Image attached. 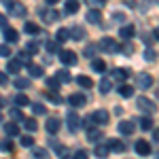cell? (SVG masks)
Listing matches in <instances>:
<instances>
[{"instance_id": "obj_1", "label": "cell", "mask_w": 159, "mask_h": 159, "mask_svg": "<svg viewBox=\"0 0 159 159\" xmlns=\"http://www.w3.org/2000/svg\"><path fill=\"white\" fill-rule=\"evenodd\" d=\"M136 106H138V110H142L147 117H148V115H155V112H157V104H155L151 98H147V96L136 98Z\"/></svg>"}, {"instance_id": "obj_2", "label": "cell", "mask_w": 159, "mask_h": 159, "mask_svg": "<svg viewBox=\"0 0 159 159\" xmlns=\"http://www.w3.org/2000/svg\"><path fill=\"white\" fill-rule=\"evenodd\" d=\"M98 49L106 51V53H117V51H119V43H117L115 38H110V36H104L102 40H100Z\"/></svg>"}, {"instance_id": "obj_3", "label": "cell", "mask_w": 159, "mask_h": 159, "mask_svg": "<svg viewBox=\"0 0 159 159\" xmlns=\"http://www.w3.org/2000/svg\"><path fill=\"white\" fill-rule=\"evenodd\" d=\"M66 123H68V132L70 134H76L79 132V125H81V119H79V115L74 110H70L68 117H66Z\"/></svg>"}, {"instance_id": "obj_4", "label": "cell", "mask_w": 159, "mask_h": 159, "mask_svg": "<svg viewBox=\"0 0 159 159\" xmlns=\"http://www.w3.org/2000/svg\"><path fill=\"white\" fill-rule=\"evenodd\" d=\"M7 9H9V13H11L13 17H25L28 15V9H25L24 2H11Z\"/></svg>"}, {"instance_id": "obj_5", "label": "cell", "mask_w": 159, "mask_h": 159, "mask_svg": "<svg viewBox=\"0 0 159 159\" xmlns=\"http://www.w3.org/2000/svg\"><path fill=\"white\" fill-rule=\"evenodd\" d=\"M91 123H98V125H106L110 121V115L106 110H96V112H91Z\"/></svg>"}, {"instance_id": "obj_6", "label": "cell", "mask_w": 159, "mask_h": 159, "mask_svg": "<svg viewBox=\"0 0 159 159\" xmlns=\"http://www.w3.org/2000/svg\"><path fill=\"white\" fill-rule=\"evenodd\" d=\"M60 60L66 66H76V53L70 49H64V51H60Z\"/></svg>"}, {"instance_id": "obj_7", "label": "cell", "mask_w": 159, "mask_h": 159, "mask_svg": "<svg viewBox=\"0 0 159 159\" xmlns=\"http://www.w3.org/2000/svg\"><path fill=\"white\" fill-rule=\"evenodd\" d=\"M136 85L140 87V89H148V87L153 85V76L148 72H140L136 76Z\"/></svg>"}, {"instance_id": "obj_8", "label": "cell", "mask_w": 159, "mask_h": 159, "mask_svg": "<svg viewBox=\"0 0 159 159\" xmlns=\"http://www.w3.org/2000/svg\"><path fill=\"white\" fill-rule=\"evenodd\" d=\"M117 132L123 136H132L136 132V125L134 121H119V125H117Z\"/></svg>"}, {"instance_id": "obj_9", "label": "cell", "mask_w": 159, "mask_h": 159, "mask_svg": "<svg viewBox=\"0 0 159 159\" xmlns=\"http://www.w3.org/2000/svg\"><path fill=\"white\" fill-rule=\"evenodd\" d=\"M38 15H40L47 24H53V21H57V19H60V15H57V11H55V9H40V11H38Z\"/></svg>"}, {"instance_id": "obj_10", "label": "cell", "mask_w": 159, "mask_h": 159, "mask_svg": "<svg viewBox=\"0 0 159 159\" xmlns=\"http://www.w3.org/2000/svg\"><path fill=\"white\" fill-rule=\"evenodd\" d=\"M106 148L112 151V153H123L125 151V144H123V140H119V138H110L108 142H106Z\"/></svg>"}, {"instance_id": "obj_11", "label": "cell", "mask_w": 159, "mask_h": 159, "mask_svg": "<svg viewBox=\"0 0 159 159\" xmlns=\"http://www.w3.org/2000/svg\"><path fill=\"white\" fill-rule=\"evenodd\" d=\"M68 104L74 106V108H79V106H85L87 104V98L83 96V93H72V96L68 98Z\"/></svg>"}, {"instance_id": "obj_12", "label": "cell", "mask_w": 159, "mask_h": 159, "mask_svg": "<svg viewBox=\"0 0 159 159\" xmlns=\"http://www.w3.org/2000/svg\"><path fill=\"white\" fill-rule=\"evenodd\" d=\"M134 148H136V153H138V155H142V157L151 155V144H148L147 140H138Z\"/></svg>"}, {"instance_id": "obj_13", "label": "cell", "mask_w": 159, "mask_h": 159, "mask_svg": "<svg viewBox=\"0 0 159 159\" xmlns=\"http://www.w3.org/2000/svg\"><path fill=\"white\" fill-rule=\"evenodd\" d=\"M85 19L89 21V24H100V21H102V11H98V9H89V11L85 13Z\"/></svg>"}, {"instance_id": "obj_14", "label": "cell", "mask_w": 159, "mask_h": 159, "mask_svg": "<svg viewBox=\"0 0 159 159\" xmlns=\"http://www.w3.org/2000/svg\"><path fill=\"white\" fill-rule=\"evenodd\" d=\"M45 127H47V132H49L51 136L57 134V129H60V119H57V117H49L47 123H45Z\"/></svg>"}, {"instance_id": "obj_15", "label": "cell", "mask_w": 159, "mask_h": 159, "mask_svg": "<svg viewBox=\"0 0 159 159\" xmlns=\"http://www.w3.org/2000/svg\"><path fill=\"white\" fill-rule=\"evenodd\" d=\"M2 32H4V38H7V43H17V40H19V32H17L15 28H9V25H7Z\"/></svg>"}, {"instance_id": "obj_16", "label": "cell", "mask_w": 159, "mask_h": 159, "mask_svg": "<svg viewBox=\"0 0 159 159\" xmlns=\"http://www.w3.org/2000/svg\"><path fill=\"white\" fill-rule=\"evenodd\" d=\"M70 38H74V40H83V38H85L83 25H74V28H70Z\"/></svg>"}, {"instance_id": "obj_17", "label": "cell", "mask_w": 159, "mask_h": 159, "mask_svg": "<svg viewBox=\"0 0 159 159\" xmlns=\"http://www.w3.org/2000/svg\"><path fill=\"white\" fill-rule=\"evenodd\" d=\"M76 83L83 87V89H91V87H93V81H91L89 76H85V74H79V76H76Z\"/></svg>"}, {"instance_id": "obj_18", "label": "cell", "mask_w": 159, "mask_h": 159, "mask_svg": "<svg viewBox=\"0 0 159 159\" xmlns=\"http://www.w3.org/2000/svg\"><path fill=\"white\" fill-rule=\"evenodd\" d=\"M64 11L68 13V15H74V13L79 11V0H66V4H64Z\"/></svg>"}, {"instance_id": "obj_19", "label": "cell", "mask_w": 159, "mask_h": 159, "mask_svg": "<svg viewBox=\"0 0 159 159\" xmlns=\"http://www.w3.org/2000/svg\"><path fill=\"white\" fill-rule=\"evenodd\" d=\"M100 138H102V132H100L98 127H89V129H87V140H89V142H96Z\"/></svg>"}, {"instance_id": "obj_20", "label": "cell", "mask_w": 159, "mask_h": 159, "mask_svg": "<svg viewBox=\"0 0 159 159\" xmlns=\"http://www.w3.org/2000/svg\"><path fill=\"white\" fill-rule=\"evenodd\" d=\"M21 66H24V64H21L19 60H11V61H9V66H7V70H9L11 74H17L19 70H21Z\"/></svg>"}, {"instance_id": "obj_21", "label": "cell", "mask_w": 159, "mask_h": 159, "mask_svg": "<svg viewBox=\"0 0 159 159\" xmlns=\"http://www.w3.org/2000/svg\"><path fill=\"white\" fill-rule=\"evenodd\" d=\"M129 76V72L125 70V68H117V70H112V79L115 81H125Z\"/></svg>"}, {"instance_id": "obj_22", "label": "cell", "mask_w": 159, "mask_h": 159, "mask_svg": "<svg viewBox=\"0 0 159 159\" xmlns=\"http://www.w3.org/2000/svg\"><path fill=\"white\" fill-rule=\"evenodd\" d=\"M119 34H121V36L125 38V40H129V38H132V36L136 34V30L132 28V25H123L121 30H119Z\"/></svg>"}, {"instance_id": "obj_23", "label": "cell", "mask_w": 159, "mask_h": 159, "mask_svg": "<svg viewBox=\"0 0 159 159\" xmlns=\"http://www.w3.org/2000/svg\"><path fill=\"white\" fill-rule=\"evenodd\" d=\"M4 132H7V136H17L19 127H17V123H15V121H11V123H4Z\"/></svg>"}, {"instance_id": "obj_24", "label": "cell", "mask_w": 159, "mask_h": 159, "mask_svg": "<svg viewBox=\"0 0 159 159\" xmlns=\"http://www.w3.org/2000/svg\"><path fill=\"white\" fill-rule=\"evenodd\" d=\"M55 79H57L60 83H70V81H72V76H70L68 70H60V72L55 74Z\"/></svg>"}, {"instance_id": "obj_25", "label": "cell", "mask_w": 159, "mask_h": 159, "mask_svg": "<svg viewBox=\"0 0 159 159\" xmlns=\"http://www.w3.org/2000/svg\"><path fill=\"white\" fill-rule=\"evenodd\" d=\"M13 85L17 87V89H25V87H30V81H28L25 76H17V79L13 81Z\"/></svg>"}, {"instance_id": "obj_26", "label": "cell", "mask_w": 159, "mask_h": 159, "mask_svg": "<svg viewBox=\"0 0 159 159\" xmlns=\"http://www.w3.org/2000/svg\"><path fill=\"white\" fill-rule=\"evenodd\" d=\"M119 93H121L123 98H132V96H134V87H129V85H119Z\"/></svg>"}, {"instance_id": "obj_27", "label": "cell", "mask_w": 159, "mask_h": 159, "mask_svg": "<svg viewBox=\"0 0 159 159\" xmlns=\"http://www.w3.org/2000/svg\"><path fill=\"white\" fill-rule=\"evenodd\" d=\"M24 30H25V34H34V36L40 32V28H38L36 24H32V21H28V24L24 25Z\"/></svg>"}, {"instance_id": "obj_28", "label": "cell", "mask_w": 159, "mask_h": 159, "mask_svg": "<svg viewBox=\"0 0 159 159\" xmlns=\"http://www.w3.org/2000/svg\"><path fill=\"white\" fill-rule=\"evenodd\" d=\"M57 43H66L68 38H70V30H66V28H61V30H57Z\"/></svg>"}, {"instance_id": "obj_29", "label": "cell", "mask_w": 159, "mask_h": 159, "mask_svg": "<svg viewBox=\"0 0 159 159\" xmlns=\"http://www.w3.org/2000/svg\"><path fill=\"white\" fill-rule=\"evenodd\" d=\"M13 102H15L17 106H25V104H30V100H28V96H25V93H17V96L13 98Z\"/></svg>"}, {"instance_id": "obj_30", "label": "cell", "mask_w": 159, "mask_h": 159, "mask_svg": "<svg viewBox=\"0 0 159 159\" xmlns=\"http://www.w3.org/2000/svg\"><path fill=\"white\" fill-rule=\"evenodd\" d=\"M24 127L28 129V132H36V129H38L36 119H24Z\"/></svg>"}, {"instance_id": "obj_31", "label": "cell", "mask_w": 159, "mask_h": 159, "mask_svg": "<svg viewBox=\"0 0 159 159\" xmlns=\"http://www.w3.org/2000/svg\"><path fill=\"white\" fill-rule=\"evenodd\" d=\"M28 70H30L32 76H43V68L38 64H28Z\"/></svg>"}, {"instance_id": "obj_32", "label": "cell", "mask_w": 159, "mask_h": 159, "mask_svg": "<svg viewBox=\"0 0 159 159\" xmlns=\"http://www.w3.org/2000/svg\"><path fill=\"white\" fill-rule=\"evenodd\" d=\"M110 87H112L110 79H102V81H100V93H108Z\"/></svg>"}, {"instance_id": "obj_33", "label": "cell", "mask_w": 159, "mask_h": 159, "mask_svg": "<svg viewBox=\"0 0 159 159\" xmlns=\"http://www.w3.org/2000/svg\"><path fill=\"white\" fill-rule=\"evenodd\" d=\"M108 153H110V151L104 147V144H100V147L96 148V157H98V159H106V157H108Z\"/></svg>"}, {"instance_id": "obj_34", "label": "cell", "mask_w": 159, "mask_h": 159, "mask_svg": "<svg viewBox=\"0 0 159 159\" xmlns=\"http://www.w3.org/2000/svg\"><path fill=\"white\" fill-rule=\"evenodd\" d=\"M140 127H142V129H153V119H151V117H142V119H140Z\"/></svg>"}, {"instance_id": "obj_35", "label": "cell", "mask_w": 159, "mask_h": 159, "mask_svg": "<svg viewBox=\"0 0 159 159\" xmlns=\"http://www.w3.org/2000/svg\"><path fill=\"white\" fill-rule=\"evenodd\" d=\"M47 51H49V53H60V43H57V40H49V43H47Z\"/></svg>"}, {"instance_id": "obj_36", "label": "cell", "mask_w": 159, "mask_h": 159, "mask_svg": "<svg viewBox=\"0 0 159 159\" xmlns=\"http://www.w3.org/2000/svg\"><path fill=\"white\" fill-rule=\"evenodd\" d=\"M91 68H93L96 72H104V70H106V64H104L102 60H93V64H91Z\"/></svg>"}, {"instance_id": "obj_37", "label": "cell", "mask_w": 159, "mask_h": 159, "mask_svg": "<svg viewBox=\"0 0 159 159\" xmlns=\"http://www.w3.org/2000/svg\"><path fill=\"white\" fill-rule=\"evenodd\" d=\"M32 157L34 159H47V151L45 148H34L32 151Z\"/></svg>"}, {"instance_id": "obj_38", "label": "cell", "mask_w": 159, "mask_h": 159, "mask_svg": "<svg viewBox=\"0 0 159 159\" xmlns=\"http://www.w3.org/2000/svg\"><path fill=\"white\" fill-rule=\"evenodd\" d=\"M0 151H7V153H9V151H13V142L2 138V140H0Z\"/></svg>"}, {"instance_id": "obj_39", "label": "cell", "mask_w": 159, "mask_h": 159, "mask_svg": "<svg viewBox=\"0 0 159 159\" xmlns=\"http://www.w3.org/2000/svg\"><path fill=\"white\" fill-rule=\"evenodd\" d=\"M32 112L34 115H47V108L43 104H32Z\"/></svg>"}, {"instance_id": "obj_40", "label": "cell", "mask_w": 159, "mask_h": 159, "mask_svg": "<svg viewBox=\"0 0 159 159\" xmlns=\"http://www.w3.org/2000/svg\"><path fill=\"white\" fill-rule=\"evenodd\" d=\"M155 57H157V53L151 49V47H147V51H144V60L147 61H155Z\"/></svg>"}, {"instance_id": "obj_41", "label": "cell", "mask_w": 159, "mask_h": 159, "mask_svg": "<svg viewBox=\"0 0 159 159\" xmlns=\"http://www.w3.org/2000/svg\"><path fill=\"white\" fill-rule=\"evenodd\" d=\"M9 115H11L15 121H24V115H21V110H19V108H11V112H9Z\"/></svg>"}, {"instance_id": "obj_42", "label": "cell", "mask_w": 159, "mask_h": 159, "mask_svg": "<svg viewBox=\"0 0 159 159\" xmlns=\"http://www.w3.org/2000/svg\"><path fill=\"white\" fill-rule=\"evenodd\" d=\"M47 87L53 89V91H57V89H60V81H57V79H47Z\"/></svg>"}, {"instance_id": "obj_43", "label": "cell", "mask_w": 159, "mask_h": 159, "mask_svg": "<svg viewBox=\"0 0 159 159\" xmlns=\"http://www.w3.org/2000/svg\"><path fill=\"white\" fill-rule=\"evenodd\" d=\"M25 49H28V53H36L38 51V43L36 40H30V43L25 45Z\"/></svg>"}, {"instance_id": "obj_44", "label": "cell", "mask_w": 159, "mask_h": 159, "mask_svg": "<svg viewBox=\"0 0 159 159\" xmlns=\"http://www.w3.org/2000/svg\"><path fill=\"white\" fill-rule=\"evenodd\" d=\"M21 144L24 147H34V138L32 136H21Z\"/></svg>"}, {"instance_id": "obj_45", "label": "cell", "mask_w": 159, "mask_h": 159, "mask_svg": "<svg viewBox=\"0 0 159 159\" xmlns=\"http://www.w3.org/2000/svg\"><path fill=\"white\" fill-rule=\"evenodd\" d=\"M11 55V47L9 45H0V57H9Z\"/></svg>"}, {"instance_id": "obj_46", "label": "cell", "mask_w": 159, "mask_h": 159, "mask_svg": "<svg viewBox=\"0 0 159 159\" xmlns=\"http://www.w3.org/2000/svg\"><path fill=\"white\" fill-rule=\"evenodd\" d=\"M96 49H98V45H89L85 49V55L87 57H93V55H96Z\"/></svg>"}, {"instance_id": "obj_47", "label": "cell", "mask_w": 159, "mask_h": 159, "mask_svg": "<svg viewBox=\"0 0 159 159\" xmlns=\"http://www.w3.org/2000/svg\"><path fill=\"white\" fill-rule=\"evenodd\" d=\"M74 159H89V155H87V151H83V148H79V151L74 153Z\"/></svg>"}, {"instance_id": "obj_48", "label": "cell", "mask_w": 159, "mask_h": 159, "mask_svg": "<svg viewBox=\"0 0 159 159\" xmlns=\"http://www.w3.org/2000/svg\"><path fill=\"white\" fill-rule=\"evenodd\" d=\"M47 100H49V102H53V104H61V102H64V100H61L57 93H53V96H47Z\"/></svg>"}, {"instance_id": "obj_49", "label": "cell", "mask_w": 159, "mask_h": 159, "mask_svg": "<svg viewBox=\"0 0 159 159\" xmlns=\"http://www.w3.org/2000/svg\"><path fill=\"white\" fill-rule=\"evenodd\" d=\"M104 2L106 0H87V4H91V7H104Z\"/></svg>"}, {"instance_id": "obj_50", "label": "cell", "mask_w": 159, "mask_h": 159, "mask_svg": "<svg viewBox=\"0 0 159 159\" xmlns=\"http://www.w3.org/2000/svg\"><path fill=\"white\" fill-rule=\"evenodd\" d=\"M7 83H9V79H7V74H4V72H0V87H4Z\"/></svg>"}, {"instance_id": "obj_51", "label": "cell", "mask_w": 159, "mask_h": 159, "mask_svg": "<svg viewBox=\"0 0 159 159\" xmlns=\"http://www.w3.org/2000/svg\"><path fill=\"white\" fill-rule=\"evenodd\" d=\"M112 19H115V21H123V19H125V15H123V13H115V15H112Z\"/></svg>"}, {"instance_id": "obj_52", "label": "cell", "mask_w": 159, "mask_h": 159, "mask_svg": "<svg viewBox=\"0 0 159 159\" xmlns=\"http://www.w3.org/2000/svg\"><path fill=\"white\" fill-rule=\"evenodd\" d=\"M17 60H19V61H21V60H24V61H28V60H30V53H28V51L19 53V57H17Z\"/></svg>"}, {"instance_id": "obj_53", "label": "cell", "mask_w": 159, "mask_h": 159, "mask_svg": "<svg viewBox=\"0 0 159 159\" xmlns=\"http://www.w3.org/2000/svg\"><path fill=\"white\" fill-rule=\"evenodd\" d=\"M123 53H125V55H129V53H132V45H123Z\"/></svg>"}, {"instance_id": "obj_54", "label": "cell", "mask_w": 159, "mask_h": 159, "mask_svg": "<svg viewBox=\"0 0 159 159\" xmlns=\"http://www.w3.org/2000/svg\"><path fill=\"white\" fill-rule=\"evenodd\" d=\"M0 25L7 28V15H2V13H0Z\"/></svg>"}, {"instance_id": "obj_55", "label": "cell", "mask_w": 159, "mask_h": 159, "mask_svg": "<svg viewBox=\"0 0 159 159\" xmlns=\"http://www.w3.org/2000/svg\"><path fill=\"white\" fill-rule=\"evenodd\" d=\"M153 138H155V140H159V127H155V129H153Z\"/></svg>"}, {"instance_id": "obj_56", "label": "cell", "mask_w": 159, "mask_h": 159, "mask_svg": "<svg viewBox=\"0 0 159 159\" xmlns=\"http://www.w3.org/2000/svg\"><path fill=\"white\" fill-rule=\"evenodd\" d=\"M153 34H155V38L159 40V28H157V30H153Z\"/></svg>"}, {"instance_id": "obj_57", "label": "cell", "mask_w": 159, "mask_h": 159, "mask_svg": "<svg viewBox=\"0 0 159 159\" xmlns=\"http://www.w3.org/2000/svg\"><path fill=\"white\" fill-rule=\"evenodd\" d=\"M0 2H4V4H7V7H9V4H11L13 0H0Z\"/></svg>"}, {"instance_id": "obj_58", "label": "cell", "mask_w": 159, "mask_h": 159, "mask_svg": "<svg viewBox=\"0 0 159 159\" xmlns=\"http://www.w3.org/2000/svg\"><path fill=\"white\" fill-rule=\"evenodd\" d=\"M47 4H57V0H47Z\"/></svg>"}, {"instance_id": "obj_59", "label": "cell", "mask_w": 159, "mask_h": 159, "mask_svg": "<svg viewBox=\"0 0 159 159\" xmlns=\"http://www.w3.org/2000/svg\"><path fill=\"white\" fill-rule=\"evenodd\" d=\"M2 104H4V100H2V98H0V108H2Z\"/></svg>"}, {"instance_id": "obj_60", "label": "cell", "mask_w": 159, "mask_h": 159, "mask_svg": "<svg viewBox=\"0 0 159 159\" xmlns=\"http://www.w3.org/2000/svg\"><path fill=\"white\" fill-rule=\"evenodd\" d=\"M64 159H74V157H68V155H64Z\"/></svg>"}, {"instance_id": "obj_61", "label": "cell", "mask_w": 159, "mask_h": 159, "mask_svg": "<svg viewBox=\"0 0 159 159\" xmlns=\"http://www.w3.org/2000/svg\"><path fill=\"white\" fill-rule=\"evenodd\" d=\"M157 98H159V89H157Z\"/></svg>"}, {"instance_id": "obj_62", "label": "cell", "mask_w": 159, "mask_h": 159, "mask_svg": "<svg viewBox=\"0 0 159 159\" xmlns=\"http://www.w3.org/2000/svg\"><path fill=\"white\" fill-rule=\"evenodd\" d=\"M0 121H2V115H0Z\"/></svg>"}]
</instances>
